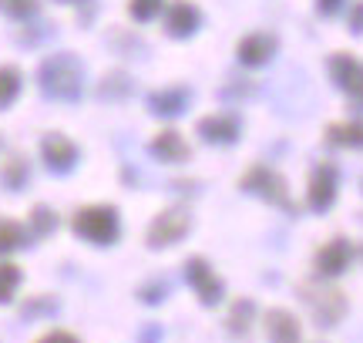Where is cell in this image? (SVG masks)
I'll use <instances>...</instances> for the list:
<instances>
[{
    "label": "cell",
    "instance_id": "6da1fadb",
    "mask_svg": "<svg viewBox=\"0 0 363 343\" xmlns=\"http://www.w3.org/2000/svg\"><path fill=\"white\" fill-rule=\"evenodd\" d=\"M38 81L40 91L54 101H78L81 91H84V64L71 51L51 54V57L40 61Z\"/></svg>",
    "mask_w": 363,
    "mask_h": 343
},
{
    "label": "cell",
    "instance_id": "7a4b0ae2",
    "mask_svg": "<svg viewBox=\"0 0 363 343\" xmlns=\"http://www.w3.org/2000/svg\"><path fill=\"white\" fill-rule=\"evenodd\" d=\"M299 300L306 303L310 310L313 323L320 327V330H330V327H337L343 323L347 317V296L337 290V286H330L326 279H313V283H299Z\"/></svg>",
    "mask_w": 363,
    "mask_h": 343
},
{
    "label": "cell",
    "instance_id": "3957f363",
    "mask_svg": "<svg viewBox=\"0 0 363 343\" xmlns=\"http://www.w3.org/2000/svg\"><path fill=\"white\" fill-rule=\"evenodd\" d=\"M71 229L91 246H111L121 236V219L115 206H84L74 212Z\"/></svg>",
    "mask_w": 363,
    "mask_h": 343
},
{
    "label": "cell",
    "instance_id": "277c9868",
    "mask_svg": "<svg viewBox=\"0 0 363 343\" xmlns=\"http://www.w3.org/2000/svg\"><path fill=\"white\" fill-rule=\"evenodd\" d=\"M239 189L246 196H256L262 202H269L276 209H286L289 215H296V202L289 198V189H286V179L269 165H249L246 175L239 179Z\"/></svg>",
    "mask_w": 363,
    "mask_h": 343
},
{
    "label": "cell",
    "instance_id": "5b68a950",
    "mask_svg": "<svg viewBox=\"0 0 363 343\" xmlns=\"http://www.w3.org/2000/svg\"><path fill=\"white\" fill-rule=\"evenodd\" d=\"M189 229H192V215H189V209L175 206V209L158 212L155 219H152L145 242H148V249H169V246H175V242H182V239L189 236Z\"/></svg>",
    "mask_w": 363,
    "mask_h": 343
},
{
    "label": "cell",
    "instance_id": "8992f818",
    "mask_svg": "<svg viewBox=\"0 0 363 343\" xmlns=\"http://www.w3.org/2000/svg\"><path fill=\"white\" fill-rule=\"evenodd\" d=\"M326 71H330V81L350 98V105L357 111H363V61H357L347 51H337V54H330Z\"/></svg>",
    "mask_w": 363,
    "mask_h": 343
},
{
    "label": "cell",
    "instance_id": "52a82bcc",
    "mask_svg": "<svg viewBox=\"0 0 363 343\" xmlns=\"http://www.w3.org/2000/svg\"><path fill=\"white\" fill-rule=\"evenodd\" d=\"M185 279H189V286L195 290L199 296V303L202 306H219L222 296H225V283L216 276V269L202 259V256H192V259H185Z\"/></svg>",
    "mask_w": 363,
    "mask_h": 343
},
{
    "label": "cell",
    "instance_id": "ba28073f",
    "mask_svg": "<svg viewBox=\"0 0 363 343\" xmlns=\"http://www.w3.org/2000/svg\"><path fill=\"white\" fill-rule=\"evenodd\" d=\"M337 185H340L337 165L333 162H320L310 175V185H306V206L313 212H326L337 202Z\"/></svg>",
    "mask_w": 363,
    "mask_h": 343
},
{
    "label": "cell",
    "instance_id": "9c48e42d",
    "mask_svg": "<svg viewBox=\"0 0 363 343\" xmlns=\"http://www.w3.org/2000/svg\"><path fill=\"white\" fill-rule=\"evenodd\" d=\"M353 263V246L350 239H330V242H323L320 249H316V259H313V266H316V276L320 279H337L343 276L347 269H350Z\"/></svg>",
    "mask_w": 363,
    "mask_h": 343
},
{
    "label": "cell",
    "instance_id": "30bf717a",
    "mask_svg": "<svg viewBox=\"0 0 363 343\" xmlns=\"http://www.w3.org/2000/svg\"><path fill=\"white\" fill-rule=\"evenodd\" d=\"M40 159H44L48 172L67 175V172H74V165H78V145L67 135L51 132V135H44V142H40Z\"/></svg>",
    "mask_w": 363,
    "mask_h": 343
},
{
    "label": "cell",
    "instance_id": "8fae6325",
    "mask_svg": "<svg viewBox=\"0 0 363 343\" xmlns=\"http://www.w3.org/2000/svg\"><path fill=\"white\" fill-rule=\"evenodd\" d=\"M195 132H199V138H202L206 145H235L239 135H242V121H239V115L219 111V115L199 118Z\"/></svg>",
    "mask_w": 363,
    "mask_h": 343
},
{
    "label": "cell",
    "instance_id": "7c38bea8",
    "mask_svg": "<svg viewBox=\"0 0 363 343\" xmlns=\"http://www.w3.org/2000/svg\"><path fill=\"white\" fill-rule=\"evenodd\" d=\"M276 38H272L269 30H252L246 38L235 44V57H239V64L246 67H262L272 61V54H276Z\"/></svg>",
    "mask_w": 363,
    "mask_h": 343
},
{
    "label": "cell",
    "instance_id": "4fadbf2b",
    "mask_svg": "<svg viewBox=\"0 0 363 343\" xmlns=\"http://www.w3.org/2000/svg\"><path fill=\"white\" fill-rule=\"evenodd\" d=\"M202 27V13L192 0H175L165 11V34L169 38H192L195 30Z\"/></svg>",
    "mask_w": 363,
    "mask_h": 343
},
{
    "label": "cell",
    "instance_id": "5bb4252c",
    "mask_svg": "<svg viewBox=\"0 0 363 343\" xmlns=\"http://www.w3.org/2000/svg\"><path fill=\"white\" fill-rule=\"evenodd\" d=\"M189 105H192V91L182 88V84H172V88L148 94V111L158 115V118H179V115H185Z\"/></svg>",
    "mask_w": 363,
    "mask_h": 343
},
{
    "label": "cell",
    "instance_id": "9a60e30c",
    "mask_svg": "<svg viewBox=\"0 0 363 343\" xmlns=\"http://www.w3.org/2000/svg\"><path fill=\"white\" fill-rule=\"evenodd\" d=\"M148 152H152V159L165 162V165H182V162H189V155H192L189 142H185L182 132H175V128H162V132L152 138Z\"/></svg>",
    "mask_w": 363,
    "mask_h": 343
},
{
    "label": "cell",
    "instance_id": "2e32d148",
    "mask_svg": "<svg viewBox=\"0 0 363 343\" xmlns=\"http://www.w3.org/2000/svg\"><path fill=\"white\" fill-rule=\"evenodd\" d=\"M266 337H269V343H299L303 327H299V320L289 310L276 306V310L266 313Z\"/></svg>",
    "mask_w": 363,
    "mask_h": 343
},
{
    "label": "cell",
    "instance_id": "e0dca14e",
    "mask_svg": "<svg viewBox=\"0 0 363 343\" xmlns=\"http://www.w3.org/2000/svg\"><path fill=\"white\" fill-rule=\"evenodd\" d=\"M252 323H256V303L252 300H235L233 306H229V317H225V330L233 333V337H239V340H246L249 330H252Z\"/></svg>",
    "mask_w": 363,
    "mask_h": 343
},
{
    "label": "cell",
    "instance_id": "ac0fdd59",
    "mask_svg": "<svg viewBox=\"0 0 363 343\" xmlns=\"http://www.w3.org/2000/svg\"><path fill=\"white\" fill-rule=\"evenodd\" d=\"M326 145L363 148V121H333V125H326Z\"/></svg>",
    "mask_w": 363,
    "mask_h": 343
},
{
    "label": "cell",
    "instance_id": "d6986e66",
    "mask_svg": "<svg viewBox=\"0 0 363 343\" xmlns=\"http://www.w3.org/2000/svg\"><path fill=\"white\" fill-rule=\"evenodd\" d=\"M0 182H4V189H11V192L27 189V182H30V165H27V159L11 155V159L0 165Z\"/></svg>",
    "mask_w": 363,
    "mask_h": 343
},
{
    "label": "cell",
    "instance_id": "ffe728a7",
    "mask_svg": "<svg viewBox=\"0 0 363 343\" xmlns=\"http://www.w3.org/2000/svg\"><path fill=\"white\" fill-rule=\"evenodd\" d=\"M21 84H24V78H21V71H17V67L0 64V111H4V108H11L13 101H17Z\"/></svg>",
    "mask_w": 363,
    "mask_h": 343
},
{
    "label": "cell",
    "instance_id": "44dd1931",
    "mask_svg": "<svg viewBox=\"0 0 363 343\" xmlns=\"http://www.w3.org/2000/svg\"><path fill=\"white\" fill-rule=\"evenodd\" d=\"M27 236H30V232H27L21 223H13V219H0V256L27 246Z\"/></svg>",
    "mask_w": 363,
    "mask_h": 343
},
{
    "label": "cell",
    "instance_id": "7402d4cb",
    "mask_svg": "<svg viewBox=\"0 0 363 343\" xmlns=\"http://www.w3.org/2000/svg\"><path fill=\"white\" fill-rule=\"evenodd\" d=\"M27 223H30V232H34V236L44 239L57 229V215H54V209H48V206H34L30 215H27Z\"/></svg>",
    "mask_w": 363,
    "mask_h": 343
},
{
    "label": "cell",
    "instance_id": "603a6c76",
    "mask_svg": "<svg viewBox=\"0 0 363 343\" xmlns=\"http://www.w3.org/2000/svg\"><path fill=\"white\" fill-rule=\"evenodd\" d=\"M128 91H131V81H128V74H121V71L104 74L101 88H98V94H101V98H108V101H118V98H125Z\"/></svg>",
    "mask_w": 363,
    "mask_h": 343
},
{
    "label": "cell",
    "instance_id": "cb8c5ba5",
    "mask_svg": "<svg viewBox=\"0 0 363 343\" xmlns=\"http://www.w3.org/2000/svg\"><path fill=\"white\" fill-rule=\"evenodd\" d=\"M169 293H172L169 279H148L145 286H138V300H142L145 306H158V303H165Z\"/></svg>",
    "mask_w": 363,
    "mask_h": 343
},
{
    "label": "cell",
    "instance_id": "d4e9b609",
    "mask_svg": "<svg viewBox=\"0 0 363 343\" xmlns=\"http://www.w3.org/2000/svg\"><path fill=\"white\" fill-rule=\"evenodd\" d=\"M21 286V269L13 263H0V303H11Z\"/></svg>",
    "mask_w": 363,
    "mask_h": 343
},
{
    "label": "cell",
    "instance_id": "484cf974",
    "mask_svg": "<svg viewBox=\"0 0 363 343\" xmlns=\"http://www.w3.org/2000/svg\"><path fill=\"white\" fill-rule=\"evenodd\" d=\"M165 7V0H128V13L138 21V24H148V21H155L158 13Z\"/></svg>",
    "mask_w": 363,
    "mask_h": 343
},
{
    "label": "cell",
    "instance_id": "4316f807",
    "mask_svg": "<svg viewBox=\"0 0 363 343\" xmlns=\"http://www.w3.org/2000/svg\"><path fill=\"white\" fill-rule=\"evenodd\" d=\"M38 7H40V0H0V11L7 13V17H17V21L34 17Z\"/></svg>",
    "mask_w": 363,
    "mask_h": 343
},
{
    "label": "cell",
    "instance_id": "83f0119b",
    "mask_svg": "<svg viewBox=\"0 0 363 343\" xmlns=\"http://www.w3.org/2000/svg\"><path fill=\"white\" fill-rule=\"evenodd\" d=\"M24 320H30V317H40V313H48V317H54L57 313V300H51V296H34L30 303H24Z\"/></svg>",
    "mask_w": 363,
    "mask_h": 343
},
{
    "label": "cell",
    "instance_id": "f1b7e54d",
    "mask_svg": "<svg viewBox=\"0 0 363 343\" xmlns=\"http://www.w3.org/2000/svg\"><path fill=\"white\" fill-rule=\"evenodd\" d=\"M347 27H350V34H357V38L363 34V0H357V4H353L350 17H347Z\"/></svg>",
    "mask_w": 363,
    "mask_h": 343
},
{
    "label": "cell",
    "instance_id": "f546056e",
    "mask_svg": "<svg viewBox=\"0 0 363 343\" xmlns=\"http://www.w3.org/2000/svg\"><path fill=\"white\" fill-rule=\"evenodd\" d=\"M38 343H78V337H74V333H67V330H51L48 337H40Z\"/></svg>",
    "mask_w": 363,
    "mask_h": 343
},
{
    "label": "cell",
    "instance_id": "4dcf8cb0",
    "mask_svg": "<svg viewBox=\"0 0 363 343\" xmlns=\"http://www.w3.org/2000/svg\"><path fill=\"white\" fill-rule=\"evenodd\" d=\"M340 7H343V0H316V11L323 13V17H333Z\"/></svg>",
    "mask_w": 363,
    "mask_h": 343
},
{
    "label": "cell",
    "instance_id": "1f68e13d",
    "mask_svg": "<svg viewBox=\"0 0 363 343\" xmlns=\"http://www.w3.org/2000/svg\"><path fill=\"white\" fill-rule=\"evenodd\" d=\"M158 340V330L152 327V330H145V343H155Z\"/></svg>",
    "mask_w": 363,
    "mask_h": 343
},
{
    "label": "cell",
    "instance_id": "d6a6232c",
    "mask_svg": "<svg viewBox=\"0 0 363 343\" xmlns=\"http://www.w3.org/2000/svg\"><path fill=\"white\" fill-rule=\"evenodd\" d=\"M57 4H91V0H57Z\"/></svg>",
    "mask_w": 363,
    "mask_h": 343
}]
</instances>
